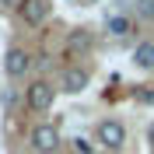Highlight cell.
I'll list each match as a JSON object with an SVG mask.
<instances>
[{"label": "cell", "instance_id": "cell-2", "mask_svg": "<svg viewBox=\"0 0 154 154\" xmlns=\"http://www.w3.org/2000/svg\"><path fill=\"white\" fill-rule=\"evenodd\" d=\"M32 147H35L38 154H56L60 151V144H63V137H60V130L53 123H38L35 130H32Z\"/></svg>", "mask_w": 154, "mask_h": 154}, {"label": "cell", "instance_id": "cell-14", "mask_svg": "<svg viewBox=\"0 0 154 154\" xmlns=\"http://www.w3.org/2000/svg\"><path fill=\"white\" fill-rule=\"evenodd\" d=\"M147 140H151V144H154V123L147 126Z\"/></svg>", "mask_w": 154, "mask_h": 154}, {"label": "cell", "instance_id": "cell-8", "mask_svg": "<svg viewBox=\"0 0 154 154\" xmlns=\"http://www.w3.org/2000/svg\"><path fill=\"white\" fill-rule=\"evenodd\" d=\"M130 28H133V21L126 18V14H105V32H109V35L119 38V35H126Z\"/></svg>", "mask_w": 154, "mask_h": 154}, {"label": "cell", "instance_id": "cell-3", "mask_svg": "<svg viewBox=\"0 0 154 154\" xmlns=\"http://www.w3.org/2000/svg\"><path fill=\"white\" fill-rule=\"evenodd\" d=\"M95 137H98V144L105 147V151H119V147L126 144V126L119 123V119H102L98 130H95Z\"/></svg>", "mask_w": 154, "mask_h": 154}, {"label": "cell", "instance_id": "cell-13", "mask_svg": "<svg viewBox=\"0 0 154 154\" xmlns=\"http://www.w3.org/2000/svg\"><path fill=\"white\" fill-rule=\"evenodd\" d=\"M25 0H0V11H21Z\"/></svg>", "mask_w": 154, "mask_h": 154}, {"label": "cell", "instance_id": "cell-7", "mask_svg": "<svg viewBox=\"0 0 154 154\" xmlns=\"http://www.w3.org/2000/svg\"><path fill=\"white\" fill-rule=\"evenodd\" d=\"M67 46L74 49V53H88V49L95 46V35H91V28H74L67 35Z\"/></svg>", "mask_w": 154, "mask_h": 154}, {"label": "cell", "instance_id": "cell-15", "mask_svg": "<svg viewBox=\"0 0 154 154\" xmlns=\"http://www.w3.org/2000/svg\"><path fill=\"white\" fill-rule=\"evenodd\" d=\"M88 4H98V0H88Z\"/></svg>", "mask_w": 154, "mask_h": 154}, {"label": "cell", "instance_id": "cell-10", "mask_svg": "<svg viewBox=\"0 0 154 154\" xmlns=\"http://www.w3.org/2000/svg\"><path fill=\"white\" fill-rule=\"evenodd\" d=\"M133 14H137V21H154V0H137Z\"/></svg>", "mask_w": 154, "mask_h": 154}, {"label": "cell", "instance_id": "cell-11", "mask_svg": "<svg viewBox=\"0 0 154 154\" xmlns=\"http://www.w3.org/2000/svg\"><path fill=\"white\" fill-rule=\"evenodd\" d=\"M74 151L77 154H95V144H91L88 137H74Z\"/></svg>", "mask_w": 154, "mask_h": 154}, {"label": "cell", "instance_id": "cell-9", "mask_svg": "<svg viewBox=\"0 0 154 154\" xmlns=\"http://www.w3.org/2000/svg\"><path fill=\"white\" fill-rule=\"evenodd\" d=\"M133 63L140 70H154V42H140L133 49Z\"/></svg>", "mask_w": 154, "mask_h": 154}, {"label": "cell", "instance_id": "cell-4", "mask_svg": "<svg viewBox=\"0 0 154 154\" xmlns=\"http://www.w3.org/2000/svg\"><path fill=\"white\" fill-rule=\"evenodd\" d=\"M32 70V56H28V49H21V46H11L7 53H4V74L7 77H25Z\"/></svg>", "mask_w": 154, "mask_h": 154}, {"label": "cell", "instance_id": "cell-6", "mask_svg": "<svg viewBox=\"0 0 154 154\" xmlns=\"http://www.w3.org/2000/svg\"><path fill=\"white\" fill-rule=\"evenodd\" d=\"M88 84H91V74H88L84 67H67L63 77H60V88H63L67 95H81Z\"/></svg>", "mask_w": 154, "mask_h": 154}, {"label": "cell", "instance_id": "cell-12", "mask_svg": "<svg viewBox=\"0 0 154 154\" xmlns=\"http://www.w3.org/2000/svg\"><path fill=\"white\" fill-rule=\"evenodd\" d=\"M137 102H147V105H154V84L137 88Z\"/></svg>", "mask_w": 154, "mask_h": 154}, {"label": "cell", "instance_id": "cell-1", "mask_svg": "<svg viewBox=\"0 0 154 154\" xmlns=\"http://www.w3.org/2000/svg\"><path fill=\"white\" fill-rule=\"evenodd\" d=\"M25 102H28L32 112H49L53 109V102H56V88L49 84V81H32L28 88H25Z\"/></svg>", "mask_w": 154, "mask_h": 154}, {"label": "cell", "instance_id": "cell-5", "mask_svg": "<svg viewBox=\"0 0 154 154\" xmlns=\"http://www.w3.org/2000/svg\"><path fill=\"white\" fill-rule=\"evenodd\" d=\"M49 11H53V0H25V4H21V21H25V25H32V28H35V25H42V21L49 18Z\"/></svg>", "mask_w": 154, "mask_h": 154}]
</instances>
